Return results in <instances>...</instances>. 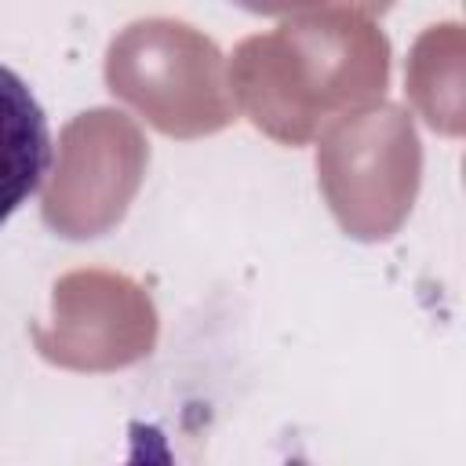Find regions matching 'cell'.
<instances>
[{"label": "cell", "mask_w": 466, "mask_h": 466, "mask_svg": "<svg viewBox=\"0 0 466 466\" xmlns=\"http://www.w3.org/2000/svg\"><path fill=\"white\" fill-rule=\"evenodd\" d=\"M51 157L44 106L15 69L0 66V226L44 186Z\"/></svg>", "instance_id": "1"}, {"label": "cell", "mask_w": 466, "mask_h": 466, "mask_svg": "<svg viewBox=\"0 0 466 466\" xmlns=\"http://www.w3.org/2000/svg\"><path fill=\"white\" fill-rule=\"evenodd\" d=\"M124 466H178L171 455V444L157 422L131 419L127 422V459Z\"/></svg>", "instance_id": "2"}]
</instances>
